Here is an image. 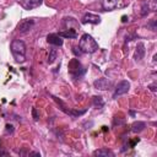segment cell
Returning a JSON list of instances; mask_svg holds the SVG:
<instances>
[{
	"label": "cell",
	"mask_w": 157,
	"mask_h": 157,
	"mask_svg": "<svg viewBox=\"0 0 157 157\" xmlns=\"http://www.w3.org/2000/svg\"><path fill=\"white\" fill-rule=\"evenodd\" d=\"M78 48L81 49L82 53H94L98 50V43L93 39V37L88 33H85L81 36L80 42H78Z\"/></svg>",
	"instance_id": "6da1fadb"
},
{
	"label": "cell",
	"mask_w": 157,
	"mask_h": 157,
	"mask_svg": "<svg viewBox=\"0 0 157 157\" xmlns=\"http://www.w3.org/2000/svg\"><path fill=\"white\" fill-rule=\"evenodd\" d=\"M11 53L16 63H25L26 60V44L20 39H13L11 42Z\"/></svg>",
	"instance_id": "7a4b0ae2"
},
{
	"label": "cell",
	"mask_w": 157,
	"mask_h": 157,
	"mask_svg": "<svg viewBox=\"0 0 157 157\" xmlns=\"http://www.w3.org/2000/svg\"><path fill=\"white\" fill-rule=\"evenodd\" d=\"M67 67H69V74L74 77V78H77V77H80V76H82L83 74H85V69H83V66L81 65V63L77 60V59H71L70 61H69V65H67Z\"/></svg>",
	"instance_id": "3957f363"
},
{
	"label": "cell",
	"mask_w": 157,
	"mask_h": 157,
	"mask_svg": "<svg viewBox=\"0 0 157 157\" xmlns=\"http://www.w3.org/2000/svg\"><path fill=\"white\" fill-rule=\"evenodd\" d=\"M129 88H130L129 81H126V80L120 81V82L117 85V87H115V91H114V93H113V98H117V97H119V96H121V94L128 93Z\"/></svg>",
	"instance_id": "277c9868"
},
{
	"label": "cell",
	"mask_w": 157,
	"mask_h": 157,
	"mask_svg": "<svg viewBox=\"0 0 157 157\" xmlns=\"http://www.w3.org/2000/svg\"><path fill=\"white\" fill-rule=\"evenodd\" d=\"M33 25H34V20H32V18H25V20H22L17 25V31L21 32V33H26V32H28V31L32 29Z\"/></svg>",
	"instance_id": "5b68a950"
},
{
	"label": "cell",
	"mask_w": 157,
	"mask_h": 157,
	"mask_svg": "<svg viewBox=\"0 0 157 157\" xmlns=\"http://www.w3.org/2000/svg\"><path fill=\"white\" fill-rule=\"evenodd\" d=\"M56 102H58V104L60 105V109L64 112V113H66V114H69V115H71V117H78V115H82L86 110H75V109H67V107L59 99V98H56V97H53Z\"/></svg>",
	"instance_id": "8992f818"
},
{
	"label": "cell",
	"mask_w": 157,
	"mask_h": 157,
	"mask_svg": "<svg viewBox=\"0 0 157 157\" xmlns=\"http://www.w3.org/2000/svg\"><path fill=\"white\" fill-rule=\"evenodd\" d=\"M123 0H102V7L105 11H112L119 6H123Z\"/></svg>",
	"instance_id": "52a82bcc"
},
{
	"label": "cell",
	"mask_w": 157,
	"mask_h": 157,
	"mask_svg": "<svg viewBox=\"0 0 157 157\" xmlns=\"http://www.w3.org/2000/svg\"><path fill=\"white\" fill-rule=\"evenodd\" d=\"M101 22V17L98 15L91 13V12H86L82 17V23H92V25H98Z\"/></svg>",
	"instance_id": "ba28073f"
},
{
	"label": "cell",
	"mask_w": 157,
	"mask_h": 157,
	"mask_svg": "<svg viewBox=\"0 0 157 157\" xmlns=\"http://www.w3.org/2000/svg\"><path fill=\"white\" fill-rule=\"evenodd\" d=\"M43 0H22L21 1V6L26 10H32L38 7L39 5H42Z\"/></svg>",
	"instance_id": "9c48e42d"
},
{
	"label": "cell",
	"mask_w": 157,
	"mask_h": 157,
	"mask_svg": "<svg viewBox=\"0 0 157 157\" xmlns=\"http://www.w3.org/2000/svg\"><path fill=\"white\" fill-rule=\"evenodd\" d=\"M47 42L50 43V44H53V45H63V43H64L63 38H61L59 34H56V33L48 34V37H47Z\"/></svg>",
	"instance_id": "30bf717a"
},
{
	"label": "cell",
	"mask_w": 157,
	"mask_h": 157,
	"mask_svg": "<svg viewBox=\"0 0 157 157\" xmlns=\"http://www.w3.org/2000/svg\"><path fill=\"white\" fill-rule=\"evenodd\" d=\"M93 86H94L97 90H107V88L110 86V81H109L108 78L102 77V78L96 80V81L93 82Z\"/></svg>",
	"instance_id": "8fae6325"
},
{
	"label": "cell",
	"mask_w": 157,
	"mask_h": 157,
	"mask_svg": "<svg viewBox=\"0 0 157 157\" xmlns=\"http://www.w3.org/2000/svg\"><path fill=\"white\" fill-rule=\"evenodd\" d=\"M61 38H70V39H75L76 37H77V33H76V31L75 29H67V31H61V32H59L58 33Z\"/></svg>",
	"instance_id": "7c38bea8"
},
{
	"label": "cell",
	"mask_w": 157,
	"mask_h": 157,
	"mask_svg": "<svg viewBox=\"0 0 157 157\" xmlns=\"http://www.w3.org/2000/svg\"><path fill=\"white\" fill-rule=\"evenodd\" d=\"M144 55H145V45L142 43H139L136 45V52H135L134 58H135V60H141L144 58Z\"/></svg>",
	"instance_id": "4fadbf2b"
},
{
	"label": "cell",
	"mask_w": 157,
	"mask_h": 157,
	"mask_svg": "<svg viewBox=\"0 0 157 157\" xmlns=\"http://www.w3.org/2000/svg\"><path fill=\"white\" fill-rule=\"evenodd\" d=\"M94 156H104V157H108V156H114V153L108 150V148H99V150H96L93 152Z\"/></svg>",
	"instance_id": "5bb4252c"
},
{
	"label": "cell",
	"mask_w": 157,
	"mask_h": 157,
	"mask_svg": "<svg viewBox=\"0 0 157 157\" xmlns=\"http://www.w3.org/2000/svg\"><path fill=\"white\" fill-rule=\"evenodd\" d=\"M145 126H146V124H145L144 121H135V123L131 125V130H132L134 132H140V131H142V130L145 129Z\"/></svg>",
	"instance_id": "9a60e30c"
},
{
	"label": "cell",
	"mask_w": 157,
	"mask_h": 157,
	"mask_svg": "<svg viewBox=\"0 0 157 157\" xmlns=\"http://www.w3.org/2000/svg\"><path fill=\"white\" fill-rule=\"evenodd\" d=\"M93 105L96 107V108H102L103 105H104V102H103V98L101 97V96H94L93 97Z\"/></svg>",
	"instance_id": "2e32d148"
},
{
	"label": "cell",
	"mask_w": 157,
	"mask_h": 157,
	"mask_svg": "<svg viewBox=\"0 0 157 157\" xmlns=\"http://www.w3.org/2000/svg\"><path fill=\"white\" fill-rule=\"evenodd\" d=\"M55 59H56V49H50V53L48 56V63L52 64V63H54Z\"/></svg>",
	"instance_id": "e0dca14e"
},
{
	"label": "cell",
	"mask_w": 157,
	"mask_h": 157,
	"mask_svg": "<svg viewBox=\"0 0 157 157\" xmlns=\"http://www.w3.org/2000/svg\"><path fill=\"white\" fill-rule=\"evenodd\" d=\"M148 6V10H152V11H156L157 6H156V0H150V2L147 4Z\"/></svg>",
	"instance_id": "ac0fdd59"
},
{
	"label": "cell",
	"mask_w": 157,
	"mask_h": 157,
	"mask_svg": "<svg viewBox=\"0 0 157 157\" xmlns=\"http://www.w3.org/2000/svg\"><path fill=\"white\" fill-rule=\"evenodd\" d=\"M32 117L34 120H38L39 119V113L37 110V108H32Z\"/></svg>",
	"instance_id": "d6986e66"
},
{
	"label": "cell",
	"mask_w": 157,
	"mask_h": 157,
	"mask_svg": "<svg viewBox=\"0 0 157 157\" xmlns=\"http://www.w3.org/2000/svg\"><path fill=\"white\" fill-rule=\"evenodd\" d=\"M6 134H12L13 132V126L11 124H6V129H5Z\"/></svg>",
	"instance_id": "ffe728a7"
},
{
	"label": "cell",
	"mask_w": 157,
	"mask_h": 157,
	"mask_svg": "<svg viewBox=\"0 0 157 157\" xmlns=\"http://www.w3.org/2000/svg\"><path fill=\"white\" fill-rule=\"evenodd\" d=\"M147 12H148V6H147V4H142V12H141V16H146Z\"/></svg>",
	"instance_id": "44dd1931"
},
{
	"label": "cell",
	"mask_w": 157,
	"mask_h": 157,
	"mask_svg": "<svg viewBox=\"0 0 157 157\" xmlns=\"http://www.w3.org/2000/svg\"><path fill=\"white\" fill-rule=\"evenodd\" d=\"M72 52H74L76 55H81V54H82V52H81L80 48H78V50H77V47H72Z\"/></svg>",
	"instance_id": "7402d4cb"
},
{
	"label": "cell",
	"mask_w": 157,
	"mask_h": 157,
	"mask_svg": "<svg viewBox=\"0 0 157 157\" xmlns=\"http://www.w3.org/2000/svg\"><path fill=\"white\" fill-rule=\"evenodd\" d=\"M119 125V124H124V119H121V120H119V119H117V118H114V121H113V125Z\"/></svg>",
	"instance_id": "603a6c76"
},
{
	"label": "cell",
	"mask_w": 157,
	"mask_h": 157,
	"mask_svg": "<svg viewBox=\"0 0 157 157\" xmlns=\"http://www.w3.org/2000/svg\"><path fill=\"white\" fill-rule=\"evenodd\" d=\"M29 156H40V155H39L38 152H31V153H29Z\"/></svg>",
	"instance_id": "cb8c5ba5"
},
{
	"label": "cell",
	"mask_w": 157,
	"mask_h": 157,
	"mask_svg": "<svg viewBox=\"0 0 157 157\" xmlns=\"http://www.w3.org/2000/svg\"><path fill=\"white\" fill-rule=\"evenodd\" d=\"M150 88H151V91H153V92L156 91V88H155V86H153V85H151V86H150Z\"/></svg>",
	"instance_id": "d4e9b609"
}]
</instances>
